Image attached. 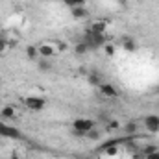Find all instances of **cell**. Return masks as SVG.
I'll return each instance as SVG.
<instances>
[{
	"instance_id": "obj_24",
	"label": "cell",
	"mask_w": 159,
	"mask_h": 159,
	"mask_svg": "<svg viewBox=\"0 0 159 159\" xmlns=\"http://www.w3.org/2000/svg\"><path fill=\"white\" fill-rule=\"evenodd\" d=\"M9 159H20V157H19V154H17V152H13V154H11V157H9Z\"/></svg>"
},
{
	"instance_id": "obj_25",
	"label": "cell",
	"mask_w": 159,
	"mask_h": 159,
	"mask_svg": "<svg viewBox=\"0 0 159 159\" xmlns=\"http://www.w3.org/2000/svg\"><path fill=\"white\" fill-rule=\"evenodd\" d=\"M119 2H120V4H126V0H119Z\"/></svg>"
},
{
	"instance_id": "obj_11",
	"label": "cell",
	"mask_w": 159,
	"mask_h": 159,
	"mask_svg": "<svg viewBox=\"0 0 159 159\" xmlns=\"http://www.w3.org/2000/svg\"><path fill=\"white\" fill-rule=\"evenodd\" d=\"M120 43H122V48H124L126 52H135V48H137L135 41L131 39V37H128V35H126V37H122Z\"/></svg>"
},
{
	"instance_id": "obj_13",
	"label": "cell",
	"mask_w": 159,
	"mask_h": 159,
	"mask_svg": "<svg viewBox=\"0 0 159 159\" xmlns=\"http://www.w3.org/2000/svg\"><path fill=\"white\" fill-rule=\"evenodd\" d=\"M37 67H39V70L43 72H48L50 69H52V61H50V57H43L37 61Z\"/></svg>"
},
{
	"instance_id": "obj_10",
	"label": "cell",
	"mask_w": 159,
	"mask_h": 159,
	"mask_svg": "<svg viewBox=\"0 0 159 159\" xmlns=\"http://www.w3.org/2000/svg\"><path fill=\"white\" fill-rule=\"evenodd\" d=\"M70 13L74 19H87L89 17V11L83 7V6H76V7H70Z\"/></svg>"
},
{
	"instance_id": "obj_14",
	"label": "cell",
	"mask_w": 159,
	"mask_h": 159,
	"mask_svg": "<svg viewBox=\"0 0 159 159\" xmlns=\"http://www.w3.org/2000/svg\"><path fill=\"white\" fill-rule=\"evenodd\" d=\"M26 56H28L30 59H34V61H35V59L39 57V50H37V46H32V44H30V46H26Z\"/></svg>"
},
{
	"instance_id": "obj_7",
	"label": "cell",
	"mask_w": 159,
	"mask_h": 159,
	"mask_svg": "<svg viewBox=\"0 0 159 159\" xmlns=\"http://www.w3.org/2000/svg\"><path fill=\"white\" fill-rule=\"evenodd\" d=\"M106 30H107V20L102 19V20H94L89 28V32L93 34H98V35H106Z\"/></svg>"
},
{
	"instance_id": "obj_12",
	"label": "cell",
	"mask_w": 159,
	"mask_h": 159,
	"mask_svg": "<svg viewBox=\"0 0 159 159\" xmlns=\"http://www.w3.org/2000/svg\"><path fill=\"white\" fill-rule=\"evenodd\" d=\"M0 115H2L4 119H15V117H17V109H15L13 106H6V107H2Z\"/></svg>"
},
{
	"instance_id": "obj_5",
	"label": "cell",
	"mask_w": 159,
	"mask_h": 159,
	"mask_svg": "<svg viewBox=\"0 0 159 159\" xmlns=\"http://www.w3.org/2000/svg\"><path fill=\"white\" fill-rule=\"evenodd\" d=\"M143 124H144V128L150 133H157L159 131V115H148V117H144Z\"/></svg>"
},
{
	"instance_id": "obj_21",
	"label": "cell",
	"mask_w": 159,
	"mask_h": 159,
	"mask_svg": "<svg viewBox=\"0 0 159 159\" xmlns=\"http://www.w3.org/2000/svg\"><path fill=\"white\" fill-rule=\"evenodd\" d=\"M6 48H7V41L4 35H0V54H4L6 52Z\"/></svg>"
},
{
	"instance_id": "obj_15",
	"label": "cell",
	"mask_w": 159,
	"mask_h": 159,
	"mask_svg": "<svg viewBox=\"0 0 159 159\" xmlns=\"http://www.w3.org/2000/svg\"><path fill=\"white\" fill-rule=\"evenodd\" d=\"M120 128H122V124H120L119 120H115V119L107 120V126H106L107 131H115V129H120Z\"/></svg>"
},
{
	"instance_id": "obj_8",
	"label": "cell",
	"mask_w": 159,
	"mask_h": 159,
	"mask_svg": "<svg viewBox=\"0 0 159 159\" xmlns=\"http://www.w3.org/2000/svg\"><path fill=\"white\" fill-rule=\"evenodd\" d=\"M122 129H124V135H137L139 122L137 120H128L126 124H122Z\"/></svg>"
},
{
	"instance_id": "obj_17",
	"label": "cell",
	"mask_w": 159,
	"mask_h": 159,
	"mask_svg": "<svg viewBox=\"0 0 159 159\" xmlns=\"http://www.w3.org/2000/svg\"><path fill=\"white\" fill-rule=\"evenodd\" d=\"M87 80H89V83H91V85H100V83H102V81H100V74H98V72H91Z\"/></svg>"
},
{
	"instance_id": "obj_18",
	"label": "cell",
	"mask_w": 159,
	"mask_h": 159,
	"mask_svg": "<svg viewBox=\"0 0 159 159\" xmlns=\"http://www.w3.org/2000/svg\"><path fill=\"white\" fill-rule=\"evenodd\" d=\"M85 135H87L89 139H93V141H98V139H100V131H98L96 128H93V129H91V131H87Z\"/></svg>"
},
{
	"instance_id": "obj_9",
	"label": "cell",
	"mask_w": 159,
	"mask_h": 159,
	"mask_svg": "<svg viewBox=\"0 0 159 159\" xmlns=\"http://www.w3.org/2000/svg\"><path fill=\"white\" fill-rule=\"evenodd\" d=\"M37 50H39V56H43V57H52L56 54V46L54 44H48V43L37 46Z\"/></svg>"
},
{
	"instance_id": "obj_4",
	"label": "cell",
	"mask_w": 159,
	"mask_h": 159,
	"mask_svg": "<svg viewBox=\"0 0 159 159\" xmlns=\"http://www.w3.org/2000/svg\"><path fill=\"white\" fill-rule=\"evenodd\" d=\"M24 106L28 109H32V111H43L46 102L43 98H39V96H28V98H24Z\"/></svg>"
},
{
	"instance_id": "obj_6",
	"label": "cell",
	"mask_w": 159,
	"mask_h": 159,
	"mask_svg": "<svg viewBox=\"0 0 159 159\" xmlns=\"http://www.w3.org/2000/svg\"><path fill=\"white\" fill-rule=\"evenodd\" d=\"M98 87H100V94H102L104 98H117V96H119L117 87L111 85V83H100Z\"/></svg>"
},
{
	"instance_id": "obj_2",
	"label": "cell",
	"mask_w": 159,
	"mask_h": 159,
	"mask_svg": "<svg viewBox=\"0 0 159 159\" xmlns=\"http://www.w3.org/2000/svg\"><path fill=\"white\" fill-rule=\"evenodd\" d=\"M72 128H74L76 131H81V133L85 135L87 131H91L93 128H96V122L93 119H76L72 122Z\"/></svg>"
},
{
	"instance_id": "obj_19",
	"label": "cell",
	"mask_w": 159,
	"mask_h": 159,
	"mask_svg": "<svg viewBox=\"0 0 159 159\" xmlns=\"http://www.w3.org/2000/svg\"><path fill=\"white\" fill-rule=\"evenodd\" d=\"M69 7H76V6H83L85 4V0H63Z\"/></svg>"
},
{
	"instance_id": "obj_22",
	"label": "cell",
	"mask_w": 159,
	"mask_h": 159,
	"mask_svg": "<svg viewBox=\"0 0 159 159\" xmlns=\"http://www.w3.org/2000/svg\"><path fill=\"white\" fill-rule=\"evenodd\" d=\"M106 46V54L107 56H113L115 54V44H104Z\"/></svg>"
},
{
	"instance_id": "obj_1",
	"label": "cell",
	"mask_w": 159,
	"mask_h": 159,
	"mask_svg": "<svg viewBox=\"0 0 159 159\" xmlns=\"http://www.w3.org/2000/svg\"><path fill=\"white\" fill-rule=\"evenodd\" d=\"M107 39H111V37H107V35H98V34H93V32H87L85 35H83V43L89 46V50H96V48H100V46H104Z\"/></svg>"
},
{
	"instance_id": "obj_20",
	"label": "cell",
	"mask_w": 159,
	"mask_h": 159,
	"mask_svg": "<svg viewBox=\"0 0 159 159\" xmlns=\"http://www.w3.org/2000/svg\"><path fill=\"white\" fill-rule=\"evenodd\" d=\"M104 152H106L107 156H111V157H113V156H117V154H119V148H117V146H109V148H106Z\"/></svg>"
},
{
	"instance_id": "obj_3",
	"label": "cell",
	"mask_w": 159,
	"mask_h": 159,
	"mask_svg": "<svg viewBox=\"0 0 159 159\" xmlns=\"http://www.w3.org/2000/svg\"><path fill=\"white\" fill-rule=\"evenodd\" d=\"M0 137H6V139H20V131L6 122H0Z\"/></svg>"
},
{
	"instance_id": "obj_23",
	"label": "cell",
	"mask_w": 159,
	"mask_h": 159,
	"mask_svg": "<svg viewBox=\"0 0 159 159\" xmlns=\"http://www.w3.org/2000/svg\"><path fill=\"white\" fill-rule=\"evenodd\" d=\"M144 159H159V150L152 152V154H146V156H144Z\"/></svg>"
},
{
	"instance_id": "obj_16",
	"label": "cell",
	"mask_w": 159,
	"mask_h": 159,
	"mask_svg": "<svg viewBox=\"0 0 159 159\" xmlns=\"http://www.w3.org/2000/svg\"><path fill=\"white\" fill-rule=\"evenodd\" d=\"M74 50H76V54H78V56H83V54H87V52H89V46L81 41V43H78V44L74 46Z\"/></svg>"
}]
</instances>
